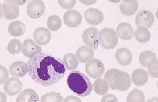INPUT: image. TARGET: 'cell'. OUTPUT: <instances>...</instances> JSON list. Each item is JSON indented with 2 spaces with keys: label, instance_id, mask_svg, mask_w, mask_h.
Instances as JSON below:
<instances>
[{
  "label": "cell",
  "instance_id": "277c9868",
  "mask_svg": "<svg viewBox=\"0 0 158 102\" xmlns=\"http://www.w3.org/2000/svg\"><path fill=\"white\" fill-rule=\"evenodd\" d=\"M99 45L105 49H113L118 44V36L114 29L103 28L99 32Z\"/></svg>",
  "mask_w": 158,
  "mask_h": 102
},
{
  "label": "cell",
  "instance_id": "d590c367",
  "mask_svg": "<svg viewBox=\"0 0 158 102\" xmlns=\"http://www.w3.org/2000/svg\"><path fill=\"white\" fill-rule=\"evenodd\" d=\"M64 100L65 102H81V100L79 97L75 96H68Z\"/></svg>",
  "mask_w": 158,
  "mask_h": 102
},
{
  "label": "cell",
  "instance_id": "f35d334b",
  "mask_svg": "<svg viewBox=\"0 0 158 102\" xmlns=\"http://www.w3.org/2000/svg\"><path fill=\"white\" fill-rule=\"evenodd\" d=\"M108 1L112 2V3H118V2H120L121 0H108Z\"/></svg>",
  "mask_w": 158,
  "mask_h": 102
},
{
  "label": "cell",
  "instance_id": "484cf974",
  "mask_svg": "<svg viewBox=\"0 0 158 102\" xmlns=\"http://www.w3.org/2000/svg\"><path fill=\"white\" fill-rule=\"evenodd\" d=\"M47 25L49 30L52 32H56L60 30L62 26V20L58 15H51L48 19Z\"/></svg>",
  "mask_w": 158,
  "mask_h": 102
},
{
  "label": "cell",
  "instance_id": "603a6c76",
  "mask_svg": "<svg viewBox=\"0 0 158 102\" xmlns=\"http://www.w3.org/2000/svg\"><path fill=\"white\" fill-rule=\"evenodd\" d=\"M133 36H135L136 41L140 44L148 42L151 38V33L148 28L145 27H138L137 29L133 32Z\"/></svg>",
  "mask_w": 158,
  "mask_h": 102
},
{
  "label": "cell",
  "instance_id": "d6986e66",
  "mask_svg": "<svg viewBox=\"0 0 158 102\" xmlns=\"http://www.w3.org/2000/svg\"><path fill=\"white\" fill-rule=\"evenodd\" d=\"M10 73L15 77H23L27 73V64L23 61H15L10 64Z\"/></svg>",
  "mask_w": 158,
  "mask_h": 102
},
{
  "label": "cell",
  "instance_id": "3957f363",
  "mask_svg": "<svg viewBox=\"0 0 158 102\" xmlns=\"http://www.w3.org/2000/svg\"><path fill=\"white\" fill-rule=\"evenodd\" d=\"M104 80L108 82L112 90L126 91L130 88L132 81L131 77L126 72L120 71L116 68L108 69L104 75Z\"/></svg>",
  "mask_w": 158,
  "mask_h": 102
},
{
  "label": "cell",
  "instance_id": "7a4b0ae2",
  "mask_svg": "<svg viewBox=\"0 0 158 102\" xmlns=\"http://www.w3.org/2000/svg\"><path fill=\"white\" fill-rule=\"evenodd\" d=\"M67 84L79 96H87L92 91V84L88 76L79 71H72L67 77Z\"/></svg>",
  "mask_w": 158,
  "mask_h": 102
},
{
  "label": "cell",
  "instance_id": "4dcf8cb0",
  "mask_svg": "<svg viewBox=\"0 0 158 102\" xmlns=\"http://www.w3.org/2000/svg\"><path fill=\"white\" fill-rule=\"evenodd\" d=\"M148 74L152 77L157 78L158 76V60L156 57L152 58L147 64Z\"/></svg>",
  "mask_w": 158,
  "mask_h": 102
},
{
  "label": "cell",
  "instance_id": "7402d4cb",
  "mask_svg": "<svg viewBox=\"0 0 158 102\" xmlns=\"http://www.w3.org/2000/svg\"><path fill=\"white\" fill-rule=\"evenodd\" d=\"M17 102H38L40 101L38 95L31 88L25 89L20 92L18 97L16 98Z\"/></svg>",
  "mask_w": 158,
  "mask_h": 102
},
{
  "label": "cell",
  "instance_id": "8992f818",
  "mask_svg": "<svg viewBox=\"0 0 158 102\" xmlns=\"http://www.w3.org/2000/svg\"><path fill=\"white\" fill-rule=\"evenodd\" d=\"M99 31L95 27L87 28L82 35V39L84 44L93 50L97 49L99 47Z\"/></svg>",
  "mask_w": 158,
  "mask_h": 102
},
{
  "label": "cell",
  "instance_id": "4fadbf2b",
  "mask_svg": "<svg viewBox=\"0 0 158 102\" xmlns=\"http://www.w3.org/2000/svg\"><path fill=\"white\" fill-rule=\"evenodd\" d=\"M84 19L88 23L96 26L101 23L104 19V14L96 8H89L84 12Z\"/></svg>",
  "mask_w": 158,
  "mask_h": 102
},
{
  "label": "cell",
  "instance_id": "9c48e42d",
  "mask_svg": "<svg viewBox=\"0 0 158 102\" xmlns=\"http://www.w3.org/2000/svg\"><path fill=\"white\" fill-rule=\"evenodd\" d=\"M21 52L27 58H31L36 54L42 52V48L39 44H36L31 39H27L22 44Z\"/></svg>",
  "mask_w": 158,
  "mask_h": 102
},
{
  "label": "cell",
  "instance_id": "cb8c5ba5",
  "mask_svg": "<svg viewBox=\"0 0 158 102\" xmlns=\"http://www.w3.org/2000/svg\"><path fill=\"white\" fill-rule=\"evenodd\" d=\"M92 88L94 89V92L96 94L104 96L108 92V89H109V85L104 79L99 77V78H96L95 82L93 83Z\"/></svg>",
  "mask_w": 158,
  "mask_h": 102
},
{
  "label": "cell",
  "instance_id": "e0dca14e",
  "mask_svg": "<svg viewBox=\"0 0 158 102\" xmlns=\"http://www.w3.org/2000/svg\"><path fill=\"white\" fill-rule=\"evenodd\" d=\"M148 74L143 68H137L132 72L131 81L136 86H143L148 82Z\"/></svg>",
  "mask_w": 158,
  "mask_h": 102
},
{
  "label": "cell",
  "instance_id": "2e32d148",
  "mask_svg": "<svg viewBox=\"0 0 158 102\" xmlns=\"http://www.w3.org/2000/svg\"><path fill=\"white\" fill-rule=\"evenodd\" d=\"M116 61L122 66H127L132 61V54L129 49L120 48L116 52Z\"/></svg>",
  "mask_w": 158,
  "mask_h": 102
},
{
  "label": "cell",
  "instance_id": "52a82bcc",
  "mask_svg": "<svg viewBox=\"0 0 158 102\" xmlns=\"http://www.w3.org/2000/svg\"><path fill=\"white\" fill-rule=\"evenodd\" d=\"M46 10L45 4L42 0H31L27 6V13L33 19L40 18Z\"/></svg>",
  "mask_w": 158,
  "mask_h": 102
},
{
  "label": "cell",
  "instance_id": "44dd1931",
  "mask_svg": "<svg viewBox=\"0 0 158 102\" xmlns=\"http://www.w3.org/2000/svg\"><path fill=\"white\" fill-rule=\"evenodd\" d=\"M8 32L14 37L21 36L26 32V25L21 21H13L8 26Z\"/></svg>",
  "mask_w": 158,
  "mask_h": 102
},
{
  "label": "cell",
  "instance_id": "5b68a950",
  "mask_svg": "<svg viewBox=\"0 0 158 102\" xmlns=\"http://www.w3.org/2000/svg\"><path fill=\"white\" fill-rule=\"evenodd\" d=\"M85 70L91 78H99L104 75V64L98 59H91L87 62Z\"/></svg>",
  "mask_w": 158,
  "mask_h": 102
},
{
  "label": "cell",
  "instance_id": "8fae6325",
  "mask_svg": "<svg viewBox=\"0 0 158 102\" xmlns=\"http://www.w3.org/2000/svg\"><path fill=\"white\" fill-rule=\"evenodd\" d=\"M23 83L20 81L18 77L13 76L10 78H8L4 82V91L7 93L9 96H15L18 94L20 91L22 90Z\"/></svg>",
  "mask_w": 158,
  "mask_h": 102
},
{
  "label": "cell",
  "instance_id": "8d00e7d4",
  "mask_svg": "<svg viewBox=\"0 0 158 102\" xmlns=\"http://www.w3.org/2000/svg\"><path fill=\"white\" fill-rule=\"evenodd\" d=\"M81 3L84 4V5H87V6H91V5H93V4L96 3L97 2V0H79Z\"/></svg>",
  "mask_w": 158,
  "mask_h": 102
},
{
  "label": "cell",
  "instance_id": "1f68e13d",
  "mask_svg": "<svg viewBox=\"0 0 158 102\" xmlns=\"http://www.w3.org/2000/svg\"><path fill=\"white\" fill-rule=\"evenodd\" d=\"M58 2L62 8L70 10L76 5V0H58Z\"/></svg>",
  "mask_w": 158,
  "mask_h": 102
},
{
  "label": "cell",
  "instance_id": "83f0119b",
  "mask_svg": "<svg viewBox=\"0 0 158 102\" xmlns=\"http://www.w3.org/2000/svg\"><path fill=\"white\" fill-rule=\"evenodd\" d=\"M40 100L42 102H62L64 101V98L60 92H53L43 95Z\"/></svg>",
  "mask_w": 158,
  "mask_h": 102
},
{
  "label": "cell",
  "instance_id": "ac0fdd59",
  "mask_svg": "<svg viewBox=\"0 0 158 102\" xmlns=\"http://www.w3.org/2000/svg\"><path fill=\"white\" fill-rule=\"evenodd\" d=\"M116 35L120 39L129 40L133 37V28L128 23H120L116 28Z\"/></svg>",
  "mask_w": 158,
  "mask_h": 102
},
{
  "label": "cell",
  "instance_id": "d4e9b609",
  "mask_svg": "<svg viewBox=\"0 0 158 102\" xmlns=\"http://www.w3.org/2000/svg\"><path fill=\"white\" fill-rule=\"evenodd\" d=\"M63 61H64V64L67 70H75L79 65L78 58L73 53H68V54L64 55Z\"/></svg>",
  "mask_w": 158,
  "mask_h": 102
},
{
  "label": "cell",
  "instance_id": "f546056e",
  "mask_svg": "<svg viewBox=\"0 0 158 102\" xmlns=\"http://www.w3.org/2000/svg\"><path fill=\"white\" fill-rule=\"evenodd\" d=\"M156 57L154 52H151V51H144V52H140V56H139V60H140V64L143 67H147L148 63L152 60V58Z\"/></svg>",
  "mask_w": 158,
  "mask_h": 102
},
{
  "label": "cell",
  "instance_id": "ba28073f",
  "mask_svg": "<svg viewBox=\"0 0 158 102\" xmlns=\"http://www.w3.org/2000/svg\"><path fill=\"white\" fill-rule=\"evenodd\" d=\"M154 15L150 11L141 10L137 13L135 19L136 26L151 28L154 23Z\"/></svg>",
  "mask_w": 158,
  "mask_h": 102
},
{
  "label": "cell",
  "instance_id": "ffe728a7",
  "mask_svg": "<svg viewBox=\"0 0 158 102\" xmlns=\"http://www.w3.org/2000/svg\"><path fill=\"white\" fill-rule=\"evenodd\" d=\"M76 56L80 63H87L93 58L94 51L88 46H81L76 50Z\"/></svg>",
  "mask_w": 158,
  "mask_h": 102
},
{
  "label": "cell",
  "instance_id": "9a60e30c",
  "mask_svg": "<svg viewBox=\"0 0 158 102\" xmlns=\"http://www.w3.org/2000/svg\"><path fill=\"white\" fill-rule=\"evenodd\" d=\"M120 9L124 15H133L138 10V2L137 0H123L120 5Z\"/></svg>",
  "mask_w": 158,
  "mask_h": 102
},
{
  "label": "cell",
  "instance_id": "d6a6232c",
  "mask_svg": "<svg viewBox=\"0 0 158 102\" xmlns=\"http://www.w3.org/2000/svg\"><path fill=\"white\" fill-rule=\"evenodd\" d=\"M9 77V72L2 65H0V84H4V82Z\"/></svg>",
  "mask_w": 158,
  "mask_h": 102
},
{
  "label": "cell",
  "instance_id": "7c38bea8",
  "mask_svg": "<svg viewBox=\"0 0 158 102\" xmlns=\"http://www.w3.org/2000/svg\"><path fill=\"white\" fill-rule=\"evenodd\" d=\"M33 37H34V40L36 44H39L40 46H44V45H47L48 44H49L51 38H52V34L48 28L40 27L35 30Z\"/></svg>",
  "mask_w": 158,
  "mask_h": 102
},
{
  "label": "cell",
  "instance_id": "f1b7e54d",
  "mask_svg": "<svg viewBox=\"0 0 158 102\" xmlns=\"http://www.w3.org/2000/svg\"><path fill=\"white\" fill-rule=\"evenodd\" d=\"M21 48H22V44L17 39H13L10 40L7 45V51L11 55L19 54L21 52Z\"/></svg>",
  "mask_w": 158,
  "mask_h": 102
},
{
  "label": "cell",
  "instance_id": "836d02e7",
  "mask_svg": "<svg viewBox=\"0 0 158 102\" xmlns=\"http://www.w3.org/2000/svg\"><path fill=\"white\" fill-rule=\"evenodd\" d=\"M118 99L116 98V96L114 94H107L102 97L101 101L107 102V101H112V102H117Z\"/></svg>",
  "mask_w": 158,
  "mask_h": 102
},
{
  "label": "cell",
  "instance_id": "e575fe53",
  "mask_svg": "<svg viewBox=\"0 0 158 102\" xmlns=\"http://www.w3.org/2000/svg\"><path fill=\"white\" fill-rule=\"evenodd\" d=\"M5 1L15 4L17 6H23V5H25L28 2V0H5Z\"/></svg>",
  "mask_w": 158,
  "mask_h": 102
},
{
  "label": "cell",
  "instance_id": "6da1fadb",
  "mask_svg": "<svg viewBox=\"0 0 158 102\" xmlns=\"http://www.w3.org/2000/svg\"><path fill=\"white\" fill-rule=\"evenodd\" d=\"M27 64L31 78L44 87L54 85L66 74L64 61L45 52L36 54L30 58Z\"/></svg>",
  "mask_w": 158,
  "mask_h": 102
},
{
  "label": "cell",
  "instance_id": "30bf717a",
  "mask_svg": "<svg viewBox=\"0 0 158 102\" xmlns=\"http://www.w3.org/2000/svg\"><path fill=\"white\" fill-rule=\"evenodd\" d=\"M64 23L69 28H76L82 23L83 17L80 12L76 10H68L64 15Z\"/></svg>",
  "mask_w": 158,
  "mask_h": 102
},
{
  "label": "cell",
  "instance_id": "4316f807",
  "mask_svg": "<svg viewBox=\"0 0 158 102\" xmlns=\"http://www.w3.org/2000/svg\"><path fill=\"white\" fill-rule=\"evenodd\" d=\"M127 101L128 102H144L145 97H144V92L140 89H133L128 93L127 96Z\"/></svg>",
  "mask_w": 158,
  "mask_h": 102
},
{
  "label": "cell",
  "instance_id": "74e56055",
  "mask_svg": "<svg viewBox=\"0 0 158 102\" xmlns=\"http://www.w3.org/2000/svg\"><path fill=\"white\" fill-rule=\"evenodd\" d=\"M7 98H6V94L2 92H0V102H6Z\"/></svg>",
  "mask_w": 158,
  "mask_h": 102
},
{
  "label": "cell",
  "instance_id": "5bb4252c",
  "mask_svg": "<svg viewBox=\"0 0 158 102\" xmlns=\"http://www.w3.org/2000/svg\"><path fill=\"white\" fill-rule=\"evenodd\" d=\"M2 16L7 20L15 19L19 15V6L7 1H4L2 5Z\"/></svg>",
  "mask_w": 158,
  "mask_h": 102
},
{
  "label": "cell",
  "instance_id": "ab89813d",
  "mask_svg": "<svg viewBox=\"0 0 158 102\" xmlns=\"http://www.w3.org/2000/svg\"><path fill=\"white\" fill-rule=\"evenodd\" d=\"M2 5L0 3V19H2Z\"/></svg>",
  "mask_w": 158,
  "mask_h": 102
}]
</instances>
